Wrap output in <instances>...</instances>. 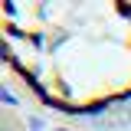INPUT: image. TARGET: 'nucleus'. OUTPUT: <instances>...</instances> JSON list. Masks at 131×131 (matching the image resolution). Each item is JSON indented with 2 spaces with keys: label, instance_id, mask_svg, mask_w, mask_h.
Segmentation results:
<instances>
[{
  "label": "nucleus",
  "instance_id": "1",
  "mask_svg": "<svg viewBox=\"0 0 131 131\" xmlns=\"http://www.w3.org/2000/svg\"><path fill=\"white\" fill-rule=\"evenodd\" d=\"M0 46L10 79L56 115L89 118L131 102L125 0H7Z\"/></svg>",
  "mask_w": 131,
  "mask_h": 131
}]
</instances>
